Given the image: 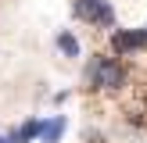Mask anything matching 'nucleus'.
<instances>
[{"instance_id": "5", "label": "nucleus", "mask_w": 147, "mask_h": 143, "mask_svg": "<svg viewBox=\"0 0 147 143\" xmlns=\"http://www.w3.org/2000/svg\"><path fill=\"white\" fill-rule=\"evenodd\" d=\"M57 50H65L68 57H79V39L72 32H61V36H57Z\"/></svg>"}, {"instance_id": "2", "label": "nucleus", "mask_w": 147, "mask_h": 143, "mask_svg": "<svg viewBox=\"0 0 147 143\" xmlns=\"http://www.w3.org/2000/svg\"><path fill=\"white\" fill-rule=\"evenodd\" d=\"M111 47H115L119 57L136 54L140 47H147V32H115V36H111Z\"/></svg>"}, {"instance_id": "4", "label": "nucleus", "mask_w": 147, "mask_h": 143, "mask_svg": "<svg viewBox=\"0 0 147 143\" xmlns=\"http://www.w3.org/2000/svg\"><path fill=\"white\" fill-rule=\"evenodd\" d=\"M111 21H115L111 7H108L104 0H100V4H97V11H93V18H90V25H100V29H108V25H111Z\"/></svg>"}, {"instance_id": "6", "label": "nucleus", "mask_w": 147, "mask_h": 143, "mask_svg": "<svg viewBox=\"0 0 147 143\" xmlns=\"http://www.w3.org/2000/svg\"><path fill=\"white\" fill-rule=\"evenodd\" d=\"M0 143H11V136H0Z\"/></svg>"}, {"instance_id": "1", "label": "nucleus", "mask_w": 147, "mask_h": 143, "mask_svg": "<svg viewBox=\"0 0 147 143\" xmlns=\"http://www.w3.org/2000/svg\"><path fill=\"white\" fill-rule=\"evenodd\" d=\"M86 82L93 90H122L126 86V68L119 64V57H93L86 68Z\"/></svg>"}, {"instance_id": "3", "label": "nucleus", "mask_w": 147, "mask_h": 143, "mask_svg": "<svg viewBox=\"0 0 147 143\" xmlns=\"http://www.w3.org/2000/svg\"><path fill=\"white\" fill-rule=\"evenodd\" d=\"M61 132H65V118H50L47 122V125H43V143H57V140H61Z\"/></svg>"}, {"instance_id": "7", "label": "nucleus", "mask_w": 147, "mask_h": 143, "mask_svg": "<svg viewBox=\"0 0 147 143\" xmlns=\"http://www.w3.org/2000/svg\"><path fill=\"white\" fill-rule=\"evenodd\" d=\"M144 32H147V29H144Z\"/></svg>"}]
</instances>
